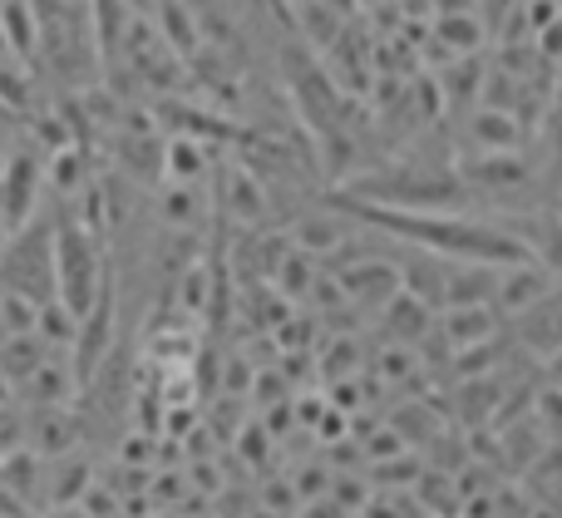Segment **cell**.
I'll list each match as a JSON object with an SVG mask.
<instances>
[{
    "label": "cell",
    "instance_id": "1",
    "mask_svg": "<svg viewBox=\"0 0 562 518\" xmlns=\"http://www.w3.org/2000/svg\"><path fill=\"white\" fill-rule=\"evenodd\" d=\"M104 247L99 237L79 223L75 213H65L55 223V302L65 306L75 322H85L94 312L99 292H104Z\"/></svg>",
    "mask_w": 562,
    "mask_h": 518
},
{
    "label": "cell",
    "instance_id": "2",
    "mask_svg": "<svg viewBox=\"0 0 562 518\" xmlns=\"http://www.w3.org/2000/svg\"><path fill=\"white\" fill-rule=\"evenodd\" d=\"M45 178H49V168L35 154H15L5 164V178H0V227L5 233H25L30 227V213L40 203V183Z\"/></svg>",
    "mask_w": 562,
    "mask_h": 518
},
{
    "label": "cell",
    "instance_id": "3",
    "mask_svg": "<svg viewBox=\"0 0 562 518\" xmlns=\"http://www.w3.org/2000/svg\"><path fill=\"white\" fill-rule=\"evenodd\" d=\"M464 144L479 148V154H518L524 148V124L514 114H504V109L479 104L464 119Z\"/></svg>",
    "mask_w": 562,
    "mask_h": 518
},
{
    "label": "cell",
    "instance_id": "4",
    "mask_svg": "<svg viewBox=\"0 0 562 518\" xmlns=\"http://www.w3.org/2000/svg\"><path fill=\"white\" fill-rule=\"evenodd\" d=\"M0 35H5V49H15L20 59H35V49L45 45V25H40L30 0H0Z\"/></svg>",
    "mask_w": 562,
    "mask_h": 518
},
{
    "label": "cell",
    "instance_id": "5",
    "mask_svg": "<svg viewBox=\"0 0 562 518\" xmlns=\"http://www.w3.org/2000/svg\"><path fill=\"white\" fill-rule=\"evenodd\" d=\"M518 331L528 336V346H538V351H562V296H543V302L533 306V312L518 316Z\"/></svg>",
    "mask_w": 562,
    "mask_h": 518
},
{
    "label": "cell",
    "instance_id": "6",
    "mask_svg": "<svg viewBox=\"0 0 562 518\" xmlns=\"http://www.w3.org/2000/svg\"><path fill=\"white\" fill-rule=\"evenodd\" d=\"M494 312H488V306H459V312H449L445 316V336L454 346H474L479 336H488L494 331Z\"/></svg>",
    "mask_w": 562,
    "mask_h": 518
},
{
    "label": "cell",
    "instance_id": "7",
    "mask_svg": "<svg viewBox=\"0 0 562 518\" xmlns=\"http://www.w3.org/2000/svg\"><path fill=\"white\" fill-rule=\"evenodd\" d=\"M296 237H301L306 247H321V252H336V247L346 243V227H340V217L321 213V217H301Z\"/></svg>",
    "mask_w": 562,
    "mask_h": 518
},
{
    "label": "cell",
    "instance_id": "8",
    "mask_svg": "<svg viewBox=\"0 0 562 518\" xmlns=\"http://www.w3.org/2000/svg\"><path fill=\"white\" fill-rule=\"evenodd\" d=\"M439 40H445V45H454V49H469V45H479V40H484V30L474 25V15H449V20H439Z\"/></svg>",
    "mask_w": 562,
    "mask_h": 518
},
{
    "label": "cell",
    "instance_id": "9",
    "mask_svg": "<svg viewBox=\"0 0 562 518\" xmlns=\"http://www.w3.org/2000/svg\"><path fill=\"white\" fill-rule=\"evenodd\" d=\"M49 518H89V514L75 504V509H49Z\"/></svg>",
    "mask_w": 562,
    "mask_h": 518
}]
</instances>
